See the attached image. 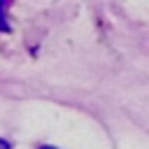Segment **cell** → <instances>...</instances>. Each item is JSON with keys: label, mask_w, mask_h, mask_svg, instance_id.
I'll return each instance as SVG.
<instances>
[{"label": "cell", "mask_w": 149, "mask_h": 149, "mask_svg": "<svg viewBox=\"0 0 149 149\" xmlns=\"http://www.w3.org/2000/svg\"><path fill=\"white\" fill-rule=\"evenodd\" d=\"M40 149H58V147H51V144H42Z\"/></svg>", "instance_id": "cell-3"}, {"label": "cell", "mask_w": 149, "mask_h": 149, "mask_svg": "<svg viewBox=\"0 0 149 149\" xmlns=\"http://www.w3.org/2000/svg\"><path fill=\"white\" fill-rule=\"evenodd\" d=\"M0 149H12V142H7V140H0Z\"/></svg>", "instance_id": "cell-2"}, {"label": "cell", "mask_w": 149, "mask_h": 149, "mask_svg": "<svg viewBox=\"0 0 149 149\" xmlns=\"http://www.w3.org/2000/svg\"><path fill=\"white\" fill-rule=\"evenodd\" d=\"M9 5H12V0H0V33H9V30H12V26H9V21H7V9H9Z\"/></svg>", "instance_id": "cell-1"}]
</instances>
